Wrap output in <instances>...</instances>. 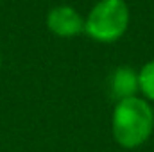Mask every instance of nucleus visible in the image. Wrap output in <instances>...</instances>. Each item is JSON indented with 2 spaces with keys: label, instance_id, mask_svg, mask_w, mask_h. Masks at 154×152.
Returning <instances> with one entry per match:
<instances>
[{
  "label": "nucleus",
  "instance_id": "obj_5",
  "mask_svg": "<svg viewBox=\"0 0 154 152\" xmlns=\"http://www.w3.org/2000/svg\"><path fill=\"white\" fill-rule=\"evenodd\" d=\"M138 90L145 97V100L154 102V59L147 61L138 72Z\"/></svg>",
  "mask_w": 154,
  "mask_h": 152
},
{
  "label": "nucleus",
  "instance_id": "obj_4",
  "mask_svg": "<svg viewBox=\"0 0 154 152\" xmlns=\"http://www.w3.org/2000/svg\"><path fill=\"white\" fill-rule=\"evenodd\" d=\"M138 90V74L133 68L118 66L111 75V97L116 102L136 97Z\"/></svg>",
  "mask_w": 154,
  "mask_h": 152
},
{
  "label": "nucleus",
  "instance_id": "obj_2",
  "mask_svg": "<svg viewBox=\"0 0 154 152\" xmlns=\"http://www.w3.org/2000/svg\"><path fill=\"white\" fill-rule=\"evenodd\" d=\"M129 18L125 0H99L84 20V32L99 43H113L125 34Z\"/></svg>",
  "mask_w": 154,
  "mask_h": 152
},
{
  "label": "nucleus",
  "instance_id": "obj_1",
  "mask_svg": "<svg viewBox=\"0 0 154 152\" xmlns=\"http://www.w3.org/2000/svg\"><path fill=\"white\" fill-rule=\"evenodd\" d=\"M111 129L115 141L131 150L143 145L154 131V109L151 104L142 97H131L125 100L116 102L113 116H111Z\"/></svg>",
  "mask_w": 154,
  "mask_h": 152
},
{
  "label": "nucleus",
  "instance_id": "obj_6",
  "mask_svg": "<svg viewBox=\"0 0 154 152\" xmlns=\"http://www.w3.org/2000/svg\"><path fill=\"white\" fill-rule=\"evenodd\" d=\"M0 68H2V56H0Z\"/></svg>",
  "mask_w": 154,
  "mask_h": 152
},
{
  "label": "nucleus",
  "instance_id": "obj_3",
  "mask_svg": "<svg viewBox=\"0 0 154 152\" xmlns=\"http://www.w3.org/2000/svg\"><path fill=\"white\" fill-rule=\"evenodd\" d=\"M47 27L57 38H75L84 32V18L72 5H56L47 14Z\"/></svg>",
  "mask_w": 154,
  "mask_h": 152
}]
</instances>
